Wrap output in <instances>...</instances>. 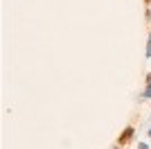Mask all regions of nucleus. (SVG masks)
<instances>
[{
    "mask_svg": "<svg viewBox=\"0 0 151 149\" xmlns=\"http://www.w3.org/2000/svg\"><path fill=\"white\" fill-rule=\"evenodd\" d=\"M133 138H135V124H126L124 129L120 131V136L115 140V149H124L133 142Z\"/></svg>",
    "mask_w": 151,
    "mask_h": 149,
    "instance_id": "obj_1",
    "label": "nucleus"
},
{
    "mask_svg": "<svg viewBox=\"0 0 151 149\" xmlns=\"http://www.w3.org/2000/svg\"><path fill=\"white\" fill-rule=\"evenodd\" d=\"M140 97H142V99H151V86H145V90H142Z\"/></svg>",
    "mask_w": 151,
    "mask_h": 149,
    "instance_id": "obj_2",
    "label": "nucleus"
},
{
    "mask_svg": "<svg viewBox=\"0 0 151 149\" xmlns=\"http://www.w3.org/2000/svg\"><path fill=\"white\" fill-rule=\"evenodd\" d=\"M145 86H151V70L145 74Z\"/></svg>",
    "mask_w": 151,
    "mask_h": 149,
    "instance_id": "obj_3",
    "label": "nucleus"
},
{
    "mask_svg": "<svg viewBox=\"0 0 151 149\" xmlns=\"http://www.w3.org/2000/svg\"><path fill=\"white\" fill-rule=\"evenodd\" d=\"M138 149H149V145L147 142H138Z\"/></svg>",
    "mask_w": 151,
    "mask_h": 149,
    "instance_id": "obj_4",
    "label": "nucleus"
},
{
    "mask_svg": "<svg viewBox=\"0 0 151 149\" xmlns=\"http://www.w3.org/2000/svg\"><path fill=\"white\" fill-rule=\"evenodd\" d=\"M145 5H147V7H149V5H151V0H145Z\"/></svg>",
    "mask_w": 151,
    "mask_h": 149,
    "instance_id": "obj_5",
    "label": "nucleus"
},
{
    "mask_svg": "<svg viewBox=\"0 0 151 149\" xmlns=\"http://www.w3.org/2000/svg\"><path fill=\"white\" fill-rule=\"evenodd\" d=\"M147 133H149V138H151V127H149V131H147Z\"/></svg>",
    "mask_w": 151,
    "mask_h": 149,
    "instance_id": "obj_6",
    "label": "nucleus"
},
{
    "mask_svg": "<svg viewBox=\"0 0 151 149\" xmlns=\"http://www.w3.org/2000/svg\"><path fill=\"white\" fill-rule=\"evenodd\" d=\"M149 41H151V30H149Z\"/></svg>",
    "mask_w": 151,
    "mask_h": 149,
    "instance_id": "obj_7",
    "label": "nucleus"
}]
</instances>
